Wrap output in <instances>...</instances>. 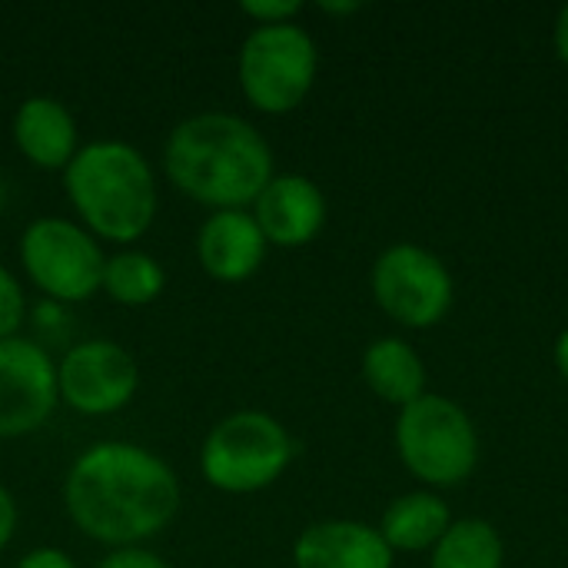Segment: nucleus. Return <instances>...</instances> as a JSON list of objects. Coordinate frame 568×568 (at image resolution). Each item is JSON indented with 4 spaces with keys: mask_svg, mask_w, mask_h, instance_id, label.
Segmentation results:
<instances>
[{
    "mask_svg": "<svg viewBox=\"0 0 568 568\" xmlns=\"http://www.w3.org/2000/svg\"><path fill=\"white\" fill-rule=\"evenodd\" d=\"M30 303H27V290L17 280V273H10L0 263V339H13L20 336L23 323H27Z\"/></svg>",
    "mask_w": 568,
    "mask_h": 568,
    "instance_id": "nucleus-19",
    "label": "nucleus"
},
{
    "mask_svg": "<svg viewBox=\"0 0 568 568\" xmlns=\"http://www.w3.org/2000/svg\"><path fill=\"white\" fill-rule=\"evenodd\" d=\"M449 526H453L449 503L433 489H413L386 506L376 529L393 549V556H416V552L429 556L436 542L449 532Z\"/></svg>",
    "mask_w": 568,
    "mask_h": 568,
    "instance_id": "nucleus-16",
    "label": "nucleus"
},
{
    "mask_svg": "<svg viewBox=\"0 0 568 568\" xmlns=\"http://www.w3.org/2000/svg\"><path fill=\"white\" fill-rule=\"evenodd\" d=\"M10 136L17 153L30 166L47 173H63L77 156V150L83 146L73 110L50 93H33L17 103L10 120Z\"/></svg>",
    "mask_w": 568,
    "mask_h": 568,
    "instance_id": "nucleus-13",
    "label": "nucleus"
},
{
    "mask_svg": "<svg viewBox=\"0 0 568 568\" xmlns=\"http://www.w3.org/2000/svg\"><path fill=\"white\" fill-rule=\"evenodd\" d=\"M552 47H556V57L568 67V3L556 13V23H552Z\"/></svg>",
    "mask_w": 568,
    "mask_h": 568,
    "instance_id": "nucleus-24",
    "label": "nucleus"
},
{
    "mask_svg": "<svg viewBox=\"0 0 568 568\" xmlns=\"http://www.w3.org/2000/svg\"><path fill=\"white\" fill-rule=\"evenodd\" d=\"M320 77L316 37L300 23L253 27L236 53V83L246 103L266 116H286L313 93Z\"/></svg>",
    "mask_w": 568,
    "mask_h": 568,
    "instance_id": "nucleus-6",
    "label": "nucleus"
},
{
    "mask_svg": "<svg viewBox=\"0 0 568 568\" xmlns=\"http://www.w3.org/2000/svg\"><path fill=\"white\" fill-rule=\"evenodd\" d=\"M97 568H170V562L146 546H130V549H110L97 562Z\"/></svg>",
    "mask_w": 568,
    "mask_h": 568,
    "instance_id": "nucleus-21",
    "label": "nucleus"
},
{
    "mask_svg": "<svg viewBox=\"0 0 568 568\" xmlns=\"http://www.w3.org/2000/svg\"><path fill=\"white\" fill-rule=\"evenodd\" d=\"M240 13L253 20V27H273V23H293L303 13L300 0H243Z\"/></svg>",
    "mask_w": 568,
    "mask_h": 568,
    "instance_id": "nucleus-20",
    "label": "nucleus"
},
{
    "mask_svg": "<svg viewBox=\"0 0 568 568\" xmlns=\"http://www.w3.org/2000/svg\"><path fill=\"white\" fill-rule=\"evenodd\" d=\"M60 406L53 356L27 339H0V439L40 433Z\"/></svg>",
    "mask_w": 568,
    "mask_h": 568,
    "instance_id": "nucleus-10",
    "label": "nucleus"
},
{
    "mask_svg": "<svg viewBox=\"0 0 568 568\" xmlns=\"http://www.w3.org/2000/svg\"><path fill=\"white\" fill-rule=\"evenodd\" d=\"M17 523H20L17 499H13V496H10V489L0 483V552L13 542V536H17Z\"/></svg>",
    "mask_w": 568,
    "mask_h": 568,
    "instance_id": "nucleus-23",
    "label": "nucleus"
},
{
    "mask_svg": "<svg viewBox=\"0 0 568 568\" xmlns=\"http://www.w3.org/2000/svg\"><path fill=\"white\" fill-rule=\"evenodd\" d=\"M320 10H323V13H329V17H349V13H359V10H363V3H356V0H349V3H329V0H323V3H320Z\"/></svg>",
    "mask_w": 568,
    "mask_h": 568,
    "instance_id": "nucleus-26",
    "label": "nucleus"
},
{
    "mask_svg": "<svg viewBox=\"0 0 568 568\" xmlns=\"http://www.w3.org/2000/svg\"><path fill=\"white\" fill-rule=\"evenodd\" d=\"M296 459L290 429L263 409L223 416L200 446V476L226 496H256L276 486Z\"/></svg>",
    "mask_w": 568,
    "mask_h": 568,
    "instance_id": "nucleus-5",
    "label": "nucleus"
},
{
    "mask_svg": "<svg viewBox=\"0 0 568 568\" xmlns=\"http://www.w3.org/2000/svg\"><path fill=\"white\" fill-rule=\"evenodd\" d=\"M0 568H3V566H0Z\"/></svg>",
    "mask_w": 568,
    "mask_h": 568,
    "instance_id": "nucleus-27",
    "label": "nucleus"
},
{
    "mask_svg": "<svg viewBox=\"0 0 568 568\" xmlns=\"http://www.w3.org/2000/svg\"><path fill=\"white\" fill-rule=\"evenodd\" d=\"M359 373H363V383L369 386V393L386 403V406H409L416 403L419 396H426V383H429V373H426V363L423 356L416 353V346L403 336H379L373 339L366 349H363V359H359Z\"/></svg>",
    "mask_w": 568,
    "mask_h": 568,
    "instance_id": "nucleus-15",
    "label": "nucleus"
},
{
    "mask_svg": "<svg viewBox=\"0 0 568 568\" xmlns=\"http://www.w3.org/2000/svg\"><path fill=\"white\" fill-rule=\"evenodd\" d=\"M506 542L489 519H453L449 532L429 552V568H503Z\"/></svg>",
    "mask_w": 568,
    "mask_h": 568,
    "instance_id": "nucleus-18",
    "label": "nucleus"
},
{
    "mask_svg": "<svg viewBox=\"0 0 568 568\" xmlns=\"http://www.w3.org/2000/svg\"><path fill=\"white\" fill-rule=\"evenodd\" d=\"M17 260L30 286L50 303H87L100 293L106 250L77 220L37 216L17 240Z\"/></svg>",
    "mask_w": 568,
    "mask_h": 568,
    "instance_id": "nucleus-7",
    "label": "nucleus"
},
{
    "mask_svg": "<svg viewBox=\"0 0 568 568\" xmlns=\"http://www.w3.org/2000/svg\"><path fill=\"white\" fill-rule=\"evenodd\" d=\"M60 403L80 416H113L126 409L140 389V366L116 339H80L57 359Z\"/></svg>",
    "mask_w": 568,
    "mask_h": 568,
    "instance_id": "nucleus-9",
    "label": "nucleus"
},
{
    "mask_svg": "<svg viewBox=\"0 0 568 568\" xmlns=\"http://www.w3.org/2000/svg\"><path fill=\"white\" fill-rule=\"evenodd\" d=\"M183 486L173 466L126 439L90 443L63 476V509L97 546L130 549L156 539L180 513Z\"/></svg>",
    "mask_w": 568,
    "mask_h": 568,
    "instance_id": "nucleus-1",
    "label": "nucleus"
},
{
    "mask_svg": "<svg viewBox=\"0 0 568 568\" xmlns=\"http://www.w3.org/2000/svg\"><path fill=\"white\" fill-rule=\"evenodd\" d=\"M77 223L100 243L133 246L160 213V180L146 153L126 140H90L60 173Z\"/></svg>",
    "mask_w": 568,
    "mask_h": 568,
    "instance_id": "nucleus-3",
    "label": "nucleus"
},
{
    "mask_svg": "<svg viewBox=\"0 0 568 568\" xmlns=\"http://www.w3.org/2000/svg\"><path fill=\"white\" fill-rule=\"evenodd\" d=\"M163 176L186 200L216 210H250L276 176L270 140L240 113L200 110L183 116L163 143Z\"/></svg>",
    "mask_w": 568,
    "mask_h": 568,
    "instance_id": "nucleus-2",
    "label": "nucleus"
},
{
    "mask_svg": "<svg viewBox=\"0 0 568 568\" xmlns=\"http://www.w3.org/2000/svg\"><path fill=\"white\" fill-rule=\"evenodd\" d=\"M270 243L250 210H216L196 230V263L216 283H246L266 263Z\"/></svg>",
    "mask_w": 568,
    "mask_h": 568,
    "instance_id": "nucleus-12",
    "label": "nucleus"
},
{
    "mask_svg": "<svg viewBox=\"0 0 568 568\" xmlns=\"http://www.w3.org/2000/svg\"><path fill=\"white\" fill-rule=\"evenodd\" d=\"M13 568H80V566L73 562V556H70V552H63V549H57V546H37V549H30L27 556H20Z\"/></svg>",
    "mask_w": 568,
    "mask_h": 568,
    "instance_id": "nucleus-22",
    "label": "nucleus"
},
{
    "mask_svg": "<svg viewBox=\"0 0 568 568\" xmlns=\"http://www.w3.org/2000/svg\"><path fill=\"white\" fill-rule=\"evenodd\" d=\"M369 293L396 326L423 333L436 329L449 316L456 303V280L439 253L403 240L373 260Z\"/></svg>",
    "mask_w": 568,
    "mask_h": 568,
    "instance_id": "nucleus-8",
    "label": "nucleus"
},
{
    "mask_svg": "<svg viewBox=\"0 0 568 568\" xmlns=\"http://www.w3.org/2000/svg\"><path fill=\"white\" fill-rule=\"evenodd\" d=\"M296 568H393L396 556L376 526L359 519L310 523L293 542Z\"/></svg>",
    "mask_w": 568,
    "mask_h": 568,
    "instance_id": "nucleus-14",
    "label": "nucleus"
},
{
    "mask_svg": "<svg viewBox=\"0 0 568 568\" xmlns=\"http://www.w3.org/2000/svg\"><path fill=\"white\" fill-rule=\"evenodd\" d=\"M166 290V270L163 263L136 246H123L116 253H106L103 266V283L100 293H106L120 306H150L163 296Z\"/></svg>",
    "mask_w": 568,
    "mask_h": 568,
    "instance_id": "nucleus-17",
    "label": "nucleus"
},
{
    "mask_svg": "<svg viewBox=\"0 0 568 568\" xmlns=\"http://www.w3.org/2000/svg\"><path fill=\"white\" fill-rule=\"evenodd\" d=\"M552 363H556L559 376L568 383V326L556 336V343H552Z\"/></svg>",
    "mask_w": 568,
    "mask_h": 568,
    "instance_id": "nucleus-25",
    "label": "nucleus"
},
{
    "mask_svg": "<svg viewBox=\"0 0 568 568\" xmlns=\"http://www.w3.org/2000/svg\"><path fill=\"white\" fill-rule=\"evenodd\" d=\"M393 443L406 473L433 493L469 483L483 453L473 416L443 393H426L403 406Z\"/></svg>",
    "mask_w": 568,
    "mask_h": 568,
    "instance_id": "nucleus-4",
    "label": "nucleus"
},
{
    "mask_svg": "<svg viewBox=\"0 0 568 568\" xmlns=\"http://www.w3.org/2000/svg\"><path fill=\"white\" fill-rule=\"evenodd\" d=\"M250 213L270 246L300 250V246H310L323 233L329 220V203L313 176L276 173L263 186V193L253 200Z\"/></svg>",
    "mask_w": 568,
    "mask_h": 568,
    "instance_id": "nucleus-11",
    "label": "nucleus"
}]
</instances>
